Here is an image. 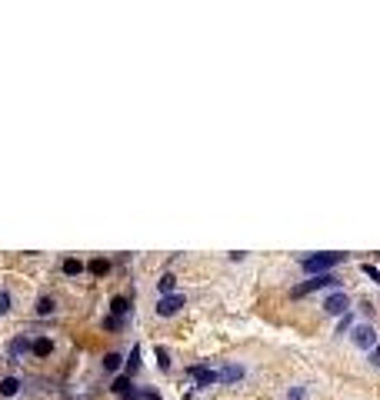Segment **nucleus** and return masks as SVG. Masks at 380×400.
<instances>
[{
    "label": "nucleus",
    "mask_w": 380,
    "mask_h": 400,
    "mask_svg": "<svg viewBox=\"0 0 380 400\" xmlns=\"http://www.w3.org/2000/svg\"><path fill=\"white\" fill-rule=\"evenodd\" d=\"M27 347H30L27 340H14V344H10V353H20V350H27Z\"/></svg>",
    "instance_id": "2eb2a0df"
},
{
    "label": "nucleus",
    "mask_w": 380,
    "mask_h": 400,
    "mask_svg": "<svg viewBox=\"0 0 380 400\" xmlns=\"http://www.w3.org/2000/svg\"><path fill=\"white\" fill-rule=\"evenodd\" d=\"M190 377H194L200 387H207V384H214V380H217V374H210V370H204V367H190Z\"/></svg>",
    "instance_id": "423d86ee"
},
{
    "label": "nucleus",
    "mask_w": 380,
    "mask_h": 400,
    "mask_svg": "<svg viewBox=\"0 0 380 400\" xmlns=\"http://www.w3.org/2000/svg\"><path fill=\"white\" fill-rule=\"evenodd\" d=\"M340 260H344V254H317V257H307L303 267H307V273H324L327 267L340 264Z\"/></svg>",
    "instance_id": "f257e3e1"
},
{
    "label": "nucleus",
    "mask_w": 380,
    "mask_h": 400,
    "mask_svg": "<svg viewBox=\"0 0 380 400\" xmlns=\"http://www.w3.org/2000/svg\"><path fill=\"white\" fill-rule=\"evenodd\" d=\"M7 307H10V297L7 290H0V313H7Z\"/></svg>",
    "instance_id": "f3484780"
},
{
    "label": "nucleus",
    "mask_w": 380,
    "mask_h": 400,
    "mask_svg": "<svg viewBox=\"0 0 380 400\" xmlns=\"http://www.w3.org/2000/svg\"><path fill=\"white\" fill-rule=\"evenodd\" d=\"M180 307H183V297L180 294H167L164 300L157 304V313H160V317H170V313H177Z\"/></svg>",
    "instance_id": "f03ea898"
},
{
    "label": "nucleus",
    "mask_w": 380,
    "mask_h": 400,
    "mask_svg": "<svg viewBox=\"0 0 380 400\" xmlns=\"http://www.w3.org/2000/svg\"><path fill=\"white\" fill-rule=\"evenodd\" d=\"M37 310H40V313H50V310H54V300H40Z\"/></svg>",
    "instance_id": "6ab92c4d"
},
{
    "label": "nucleus",
    "mask_w": 380,
    "mask_h": 400,
    "mask_svg": "<svg viewBox=\"0 0 380 400\" xmlns=\"http://www.w3.org/2000/svg\"><path fill=\"white\" fill-rule=\"evenodd\" d=\"M240 377H244V367H223L217 380H240Z\"/></svg>",
    "instance_id": "6e6552de"
},
{
    "label": "nucleus",
    "mask_w": 380,
    "mask_h": 400,
    "mask_svg": "<svg viewBox=\"0 0 380 400\" xmlns=\"http://www.w3.org/2000/svg\"><path fill=\"white\" fill-rule=\"evenodd\" d=\"M137 360H140V347H134V350H130V360H127V374H134V370H137Z\"/></svg>",
    "instance_id": "ddd939ff"
},
{
    "label": "nucleus",
    "mask_w": 380,
    "mask_h": 400,
    "mask_svg": "<svg viewBox=\"0 0 380 400\" xmlns=\"http://www.w3.org/2000/svg\"><path fill=\"white\" fill-rule=\"evenodd\" d=\"M327 313H333V317H340V313H347V294H330V297H327Z\"/></svg>",
    "instance_id": "7ed1b4c3"
},
{
    "label": "nucleus",
    "mask_w": 380,
    "mask_h": 400,
    "mask_svg": "<svg viewBox=\"0 0 380 400\" xmlns=\"http://www.w3.org/2000/svg\"><path fill=\"white\" fill-rule=\"evenodd\" d=\"M160 290H174V273H167V277L160 280Z\"/></svg>",
    "instance_id": "a211bd4d"
},
{
    "label": "nucleus",
    "mask_w": 380,
    "mask_h": 400,
    "mask_svg": "<svg viewBox=\"0 0 380 400\" xmlns=\"http://www.w3.org/2000/svg\"><path fill=\"white\" fill-rule=\"evenodd\" d=\"M107 270H110V260H94V264H90V273H100L103 277Z\"/></svg>",
    "instance_id": "9b49d317"
},
{
    "label": "nucleus",
    "mask_w": 380,
    "mask_h": 400,
    "mask_svg": "<svg viewBox=\"0 0 380 400\" xmlns=\"http://www.w3.org/2000/svg\"><path fill=\"white\" fill-rule=\"evenodd\" d=\"M30 350L37 353V357H47V353L54 350V344H50V340H33V344H30Z\"/></svg>",
    "instance_id": "1a4fd4ad"
},
{
    "label": "nucleus",
    "mask_w": 380,
    "mask_h": 400,
    "mask_svg": "<svg viewBox=\"0 0 380 400\" xmlns=\"http://www.w3.org/2000/svg\"><path fill=\"white\" fill-rule=\"evenodd\" d=\"M103 367H107V370H117L120 367V353H110V357L103 360Z\"/></svg>",
    "instance_id": "4468645a"
},
{
    "label": "nucleus",
    "mask_w": 380,
    "mask_h": 400,
    "mask_svg": "<svg viewBox=\"0 0 380 400\" xmlns=\"http://www.w3.org/2000/svg\"><path fill=\"white\" fill-rule=\"evenodd\" d=\"M63 270H67V273H80V260H67V264H63Z\"/></svg>",
    "instance_id": "dca6fc26"
},
{
    "label": "nucleus",
    "mask_w": 380,
    "mask_h": 400,
    "mask_svg": "<svg viewBox=\"0 0 380 400\" xmlns=\"http://www.w3.org/2000/svg\"><path fill=\"white\" fill-rule=\"evenodd\" d=\"M17 390H20V380H17V377H4V384H0V393H4V397H14Z\"/></svg>",
    "instance_id": "0eeeda50"
},
{
    "label": "nucleus",
    "mask_w": 380,
    "mask_h": 400,
    "mask_svg": "<svg viewBox=\"0 0 380 400\" xmlns=\"http://www.w3.org/2000/svg\"><path fill=\"white\" fill-rule=\"evenodd\" d=\"M354 344L357 347H373V330L370 327H357L354 330Z\"/></svg>",
    "instance_id": "39448f33"
},
{
    "label": "nucleus",
    "mask_w": 380,
    "mask_h": 400,
    "mask_svg": "<svg viewBox=\"0 0 380 400\" xmlns=\"http://www.w3.org/2000/svg\"><path fill=\"white\" fill-rule=\"evenodd\" d=\"M327 284H333V277L320 273V277H314V280H307V284H300V287L293 290V297H303V294H310V290H317V287H327Z\"/></svg>",
    "instance_id": "20e7f679"
},
{
    "label": "nucleus",
    "mask_w": 380,
    "mask_h": 400,
    "mask_svg": "<svg viewBox=\"0 0 380 400\" xmlns=\"http://www.w3.org/2000/svg\"><path fill=\"white\" fill-rule=\"evenodd\" d=\"M127 307H130V304H127V297H113V313H117V317H124Z\"/></svg>",
    "instance_id": "f8f14e48"
},
{
    "label": "nucleus",
    "mask_w": 380,
    "mask_h": 400,
    "mask_svg": "<svg viewBox=\"0 0 380 400\" xmlns=\"http://www.w3.org/2000/svg\"><path fill=\"white\" fill-rule=\"evenodd\" d=\"M113 390H117V393H127V390H130V377H117V380H113Z\"/></svg>",
    "instance_id": "9d476101"
}]
</instances>
